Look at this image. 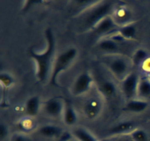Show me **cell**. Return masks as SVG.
Wrapping results in <instances>:
<instances>
[{"label":"cell","mask_w":150,"mask_h":141,"mask_svg":"<svg viewBox=\"0 0 150 141\" xmlns=\"http://www.w3.org/2000/svg\"><path fill=\"white\" fill-rule=\"evenodd\" d=\"M45 40L47 42L46 49L42 53H37L31 50L30 56L36 63V76L38 81L40 83L45 82L51 74L53 64L55 60L56 41L54 34L50 29H47L45 32Z\"/></svg>","instance_id":"6da1fadb"},{"label":"cell","mask_w":150,"mask_h":141,"mask_svg":"<svg viewBox=\"0 0 150 141\" xmlns=\"http://www.w3.org/2000/svg\"><path fill=\"white\" fill-rule=\"evenodd\" d=\"M114 4L111 1H97L81 11L78 19L79 29L91 32L92 29L106 16L114 13Z\"/></svg>","instance_id":"7a4b0ae2"},{"label":"cell","mask_w":150,"mask_h":141,"mask_svg":"<svg viewBox=\"0 0 150 141\" xmlns=\"http://www.w3.org/2000/svg\"><path fill=\"white\" fill-rule=\"evenodd\" d=\"M101 63L107 71L120 82L133 71L131 58L123 54H106L101 57Z\"/></svg>","instance_id":"3957f363"},{"label":"cell","mask_w":150,"mask_h":141,"mask_svg":"<svg viewBox=\"0 0 150 141\" xmlns=\"http://www.w3.org/2000/svg\"><path fill=\"white\" fill-rule=\"evenodd\" d=\"M80 110L86 119L94 120L100 116L104 108L105 99L95 88L86 95L81 97Z\"/></svg>","instance_id":"277c9868"},{"label":"cell","mask_w":150,"mask_h":141,"mask_svg":"<svg viewBox=\"0 0 150 141\" xmlns=\"http://www.w3.org/2000/svg\"><path fill=\"white\" fill-rule=\"evenodd\" d=\"M79 51L75 47H70L65 51L60 53L55 58L49 76V84L51 85H57V78L60 73L68 68L77 57Z\"/></svg>","instance_id":"5b68a950"},{"label":"cell","mask_w":150,"mask_h":141,"mask_svg":"<svg viewBox=\"0 0 150 141\" xmlns=\"http://www.w3.org/2000/svg\"><path fill=\"white\" fill-rule=\"evenodd\" d=\"M95 87V78L88 71L81 73L73 82L70 93L76 98H81L92 90Z\"/></svg>","instance_id":"8992f818"},{"label":"cell","mask_w":150,"mask_h":141,"mask_svg":"<svg viewBox=\"0 0 150 141\" xmlns=\"http://www.w3.org/2000/svg\"><path fill=\"white\" fill-rule=\"evenodd\" d=\"M140 77L137 72L133 70L122 81L119 82L120 92L126 100V102L137 97V89Z\"/></svg>","instance_id":"52a82bcc"},{"label":"cell","mask_w":150,"mask_h":141,"mask_svg":"<svg viewBox=\"0 0 150 141\" xmlns=\"http://www.w3.org/2000/svg\"><path fill=\"white\" fill-rule=\"evenodd\" d=\"M65 101L60 97H54L42 103L41 110L42 113L51 118H62Z\"/></svg>","instance_id":"ba28073f"},{"label":"cell","mask_w":150,"mask_h":141,"mask_svg":"<svg viewBox=\"0 0 150 141\" xmlns=\"http://www.w3.org/2000/svg\"><path fill=\"white\" fill-rule=\"evenodd\" d=\"M95 88L102 95L105 101H111L117 96L119 91L120 92L119 85H117L113 79L103 77L100 80H95Z\"/></svg>","instance_id":"9c48e42d"},{"label":"cell","mask_w":150,"mask_h":141,"mask_svg":"<svg viewBox=\"0 0 150 141\" xmlns=\"http://www.w3.org/2000/svg\"><path fill=\"white\" fill-rule=\"evenodd\" d=\"M119 27L120 26L115 21L112 15H110L102 19L91 30V32L94 36L98 38V41L100 38L112 35L118 29Z\"/></svg>","instance_id":"30bf717a"},{"label":"cell","mask_w":150,"mask_h":141,"mask_svg":"<svg viewBox=\"0 0 150 141\" xmlns=\"http://www.w3.org/2000/svg\"><path fill=\"white\" fill-rule=\"evenodd\" d=\"M120 41H121L120 38L112 35L99 39L95 46L98 50L105 53L103 55L122 54L120 52L121 46L120 45Z\"/></svg>","instance_id":"8fae6325"},{"label":"cell","mask_w":150,"mask_h":141,"mask_svg":"<svg viewBox=\"0 0 150 141\" xmlns=\"http://www.w3.org/2000/svg\"><path fill=\"white\" fill-rule=\"evenodd\" d=\"M136 129V125H135L134 122L130 121V120H125V121L120 122L110 128L108 134V136L130 135Z\"/></svg>","instance_id":"7c38bea8"},{"label":"cell","mask_w":150,"mask_h":141,"mask_svg":"<svg viewBox=\"0 0 150 141\" xmlns=\"http://www.w3.org/2000/svg\"><path fill=\"white\" fill-rule=\"evenodd\" d=\"M63 132L62 128L52 124L43 125L38 129V134L40 136L48 139L57 140Z\"/></svg>","instance_id":"4fadbf2b"},{"label":"cell","mask_w":150,"mask_h":141,"mask_svg":"<svg viewBox=\"0 0 150 141\" xmlns=\"http://www.w3.org/2000/svg\"><path fill=\"white\" fill-rule=\"evenodd\" d=\"M42 107V103L40 99L37 95L30 97L28 98L25 105V111L28 117H36L39 114Z\"/></svg>","instance_id":"5bb4252c"},{"label":"cell","mask_w":150,"mask_h":141,"mask_svg":"<svg viewBox=\"0 0 150 141\" xmlns=\"http://www.w3.org/2000/svg\"><path fill=\"white\" fill-rule=\"evenodd\" d=\"M62 119L65 125L68 126H73L76 125L78 120V115L75 107L68 101H65L64 113Z\"/></svg>","instance_id":"9a60e30c"},{"label":"cell","mask_w":150,"mask_h":141,"mask_svg":"<svg viewBox=\"0 0 150 141\" xmlns=\"http://www.w3.org/2000/svg\"><path fill=\"white\" fill-rule=\"evenodd\" d=\"M148 105H149V103L146 100L134 98V99L127 101L123 110L126 112H130V113H139L144 111L148 107Z\"/></svg>","instance_id":"2e32d148"},{"label":"cell","mask_w":150,"mask_h":141,"mask_svg":"<svg viewBox=\"0 0 150 141\" xmlns=\"http://www.w3.org/2000/svg\"><path fill=\"white\" fill-rule=\"evenodd\" d=\"M136 28L134 23H128L127 24L120 26L114 34L122 38L124 41H132L136 37ZM114 34V33H113Z\"/></svg>","instance_id":"e0dca14e"},{"label":"cell","mask_w":150,"mask_h":141,"mask_svg":"<svg viewBox=\"0 0 150 141\" xmlns=\"http://www.w3.org/2000/svg\"><path fill=\"white\" fill-rule=\"evenodd\" d=\"M137 97L143 100L150 98V79L146 76L140 77L137 89Z\"/></svg>","instance_id":"ac0fdd59"},{"label":"cell","mask_w":150,"mask_h":141,"mask_svg":"<svg viewBox=\"0 0 150 141\" xmlns=\"http://www.w3.org/2000/svg\"><path fill=\"white\" fill-rule=\"evenodd\" d=\"M73 137L78 141H100L86 129L83 127H75L71 131Z\"/></svg>","instance_id":"d6986e66"},{"label":"cell","mask_w":150,"mask_h":141,"mask_svg":"<svg viewBox=\"0 0 150 141\" xmlns=\"http://www.w3.org/2000/svg\"><path fill=\"white\" fill-rule=\"evenodd\" d=\"M112 16L115 21L120 26L130 23V22H127L130 13H129L128 10L125 6L119 7L118 8L116 9V10H114V14Z\"/></svg>","instance_id":"ffe728a7"},{"label":"cell","mask_w":150,"mask_h":141,"mask_svg":"<svg viewBox=\"0 0 150 141\" xmlns=\"http://www.w3.org/2000/svg\"><path fill=\"white\" fill-rule=\"evenodd\" d=\"M148 58H149V54L147 51L144 48H139L133 53L131 60L133 66L139 67V66H142V64Z\"/></svg>","instance_id":"44dd1931"},{"label":"cell","mask_w":150,"mask_h":141,"mask_svg":"<svg viewBox=\"0 0 150 141\" xmlns=\"http://www.w3.org/2000/svg\"><path fill=\"white\" fill-rule=\"evenodd\" d=\"M19 127L24 132H30L35 129V122L33 118L26 117L19 122Z\"/></svg>","instance_id":"7402d4cb"},{"label":"cell","mask_w":150,"mask_h":141,"mask_svg":"<svg viewBox=\"0 0 150 141\" xmlns=\"http://www.w3.org/2000/svg\"><path fill=\"white\" fill-rule=\"evenodd\" d=\"M130 135L133 141H149V136L147 133L142 129L136 128L130 134Z\"/></svg>","instance_id":"603a6c76"},{"label":"cell","mask_w":150,"mask_h":141,"mask_svg":"<svg viewBox=\"0 0 150 141\" xmlns=\"http://www.w3.org/2000/svg\"><path fill=\"white\" fill-rule=\"evenodd\" d=\"M14 79L13 76L6 72H1L0 73V82L3 88H9L14 83Z\"/></svg>","instance_id":"cb8c5ba5"},{"label":"cell","mask_w":150,"mask_h":141,"mask_svg":"<svg viewBox=\"0 0 150 141\" xmlns=\"http://www.w3.org/2000/svg\"><path fill=\"white\" fill-rule=\"evenodd\" d=\"M100 141H133L130 135H114V136H108Z\"/></svg>","instance_id":"d4e9b609"},{"label":"cell","mask_w":150,"mask_h":141,"mask_svg":"<svg viewBox=\"0 0 150 141\" xmlns=\"http://www.w3.org/2000/svg\"><path fill=\"white\" fill-rule=\"evenodd\" d=\"M12 141H32L25 133H16L12 137Z\"/></svg>","instance_id":"484cf974"},{"label":"cell","mask_w":150,"mask_h":141,"mask_svg":"<svg viewBox=\"0 0 150 141\" xmlns=\"http://www.w3.org/2000/svg\"><path fill=\"white\" fill-rule=\"evenodd\" d=\"M9 134V130L7 126L3 123L0 124V140L3 141L5 138L7 137Z\"/></svg>","instance_id":"4316f807"},{"label":"cell","mask_w":150,"mask_h":141,"mask_svg":"<svg viewBox=\"0 0 150 141\" xmlns=\"http://www.w3.org/2000/svg\"><path fill=\"white\" fill-rule=\"evenodd\" d=\"M146 76H147V77L149 78V79H150V71L148 72V73H146Z\"/></svg>","instance_id":"83f0119b"},{"label":"cell","mask_w":150,"mask_h":141,"mask_svg":"<svg viewBox=\"0 0 150 141\" xmlns=\"http://www.w3.org/2000/svg\"><path fill=\"white\" fill-rule=\"evenodd\" d=\"M67 141H78V140H76V139H75L74 137H73V138H72V139L69 140H67Z\"/></svg>","instance_id":"f1b7e54d"}]
</instances>
